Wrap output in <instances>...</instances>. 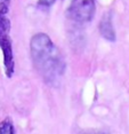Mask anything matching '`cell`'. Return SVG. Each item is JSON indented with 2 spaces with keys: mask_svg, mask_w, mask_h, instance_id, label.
I'll return each mask as SVG.
<instances>
[{
  "mask_svg": "<svg viewBox=\"0 0 129 134\" xmlns=\"http://www.w3.org/2000/svg\"><path fill=\"white\" fill-rule=\"evenodd\" d=\"M31 59L36 71L45 84L56 87L60 85L66 63L57 46L46 33H37L30 41Z\"/></svg>",
  "mask_w": 129,
  "mask_h": 134,
  "instance_id": "6da1fadb",
  "label": "cell"
},
{
  "mask_svg": "<svg viewBox=\"0 0 129 134\" xmlns=\"http://www.w3.org/2000/svg\"><path fill=\"white\" fill-rule=\"evenodd\" d=\"M81 134H110L106 131H86V132H82Z\"/></svg>",
  "mask_w": 129,
  "mask_h": 134,
  "instance_id": "ba28073f",
  "label": "cell"
},
{
  "mask_svg": "<svg viewBox=\"0 0 129 134\" xmlns=\"http://www.w3.org/2000/svg\"><path fill=\"white\" fill-rule=\"evenodd\" d=\"M56 0H38V5L41 7H50Z\"/></svg>",
  "mask_w": 129,
  "mask_h": 134,
  "instance_id": "52a82bcc",
  "label": "cell"
},
{
  "mask_svg": "<svg viewBox=\"0 0 129 134\" xmlns=\"http://www.w3.org/2000/svg\"><path fill=\"white\" fill-rule=\"evenodd\" d=\"M99 29V33L102 35V37L104 39L109 41H115L116 39V35H115V30L113 26V22H112V14L111 13H105L104 16L102 17L98 25Z\"/></svg>",
  "mask_w": 129,
  "mask_h": 134,
  "instance_id": "277c9868",
  "label": "cell"
},
{
  "mask_svg": "<svg viewBox=\"0 0 129 134\" xmlns=\"http://www.w3.org/2000/svg\"><path fill=\"white\" fill-rule=\"evenodd\" d=\"M95 8V0H71L66 14L74 22L87 23L93 19Z\"/></svg>",
  "mask_w": 129,
  "mask_h": 134,
  "instance_id": "7a4b0ae2",
  "label": "cell"
},
{
  "mask_svg": "<svg viewBox=\"0 0 129 134\" xmlns=\"http://www.w3.org/2000/svg\"><path fill=\"white\" fill-rule=\"evenodd\" d=\"M9 9V0H0V14L6 15Z\"/></svg>",
  "mask_w": 129,
  "mask_h": 134,
  "instance_id": "8992f818",
  "label": "cell"
},
{
  "mask_svg": "<svg viewBox=\"0 0 129 134\" xmlns=\"http://www.w3.org/2000/svg\"><path fill=\"white\" fill-rule=\"evenodd\" d=\"M0 48L4 56V66L5 74L8 78H10L15 70V61L13 54V46L9 35H0Z\"/></svg>",
  "mask_w": 129,
  "mask_h": 134,
  "instance_id": "3957f363",
  "label": "cell"
},
{
  "mask_svg": "<svg viewBox=\"0 0 129 134\" xmlns=\"http://www.w3.org/2000/svg\"><path fill=\"white\" fill-rule=\"evenodd\" d=\"M0 134H15V129L11 118H5L0 121Z\"/></svg>",
  "mask_w": 129,
  "mask_h": 134,
  "instance_id": "5b68a950",
  "label": "cell"
}]
</instances>
